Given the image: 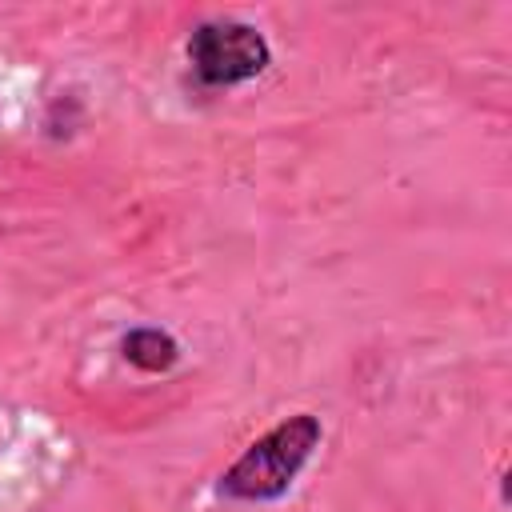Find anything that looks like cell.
Segmentation results:
<instances>
[{"label": "cell", "instance_id": "obj_3", "mask_svg": "<svg viewBox=\"0 0 512 512\" xmlns=\"http://www.w3.org/2000/svg\"><path fill=\"white\" fill-rule=\"evenodd\" d=\"M120 352L132 368L140 372H172L180 364V344L172 332L164 328H152V324H140V328H128L124 340H120Z\"/></svg>", "mask_w": 512, "mask_h": 512}, {"label": "cell", "instance_id": "obj_2", "mask_svg": "<svg viewBox=\"0 0 512 512\" xmlns=\"http://www.w3.org/2000/svg\"><path fill=\"white\" fill-rule=\"evenodd\" d=\"M188 64L200 84L232 88V84L256 80L272 64V48L256 24L212 16V20H200L188 36Z\"/></svg>", "mask_w": 512, "mask_h": 512}, {"label": "cell", "instance_id": "obj_1", "mask_svg": "<svg viewBox=\"0 0 512 512\" xmlns=\"http://www.w3.org/2000/svg\"><path fill=\"white\" fill-rule=\"evenodd\" d=\"M320 440H324L320 416L296 412V416L272 424L264 436H256L220 472L216 492L224 500H240V504H272V500L288 496V488L296 484V476L304 472V464L312 460Z\"/></svg>", "mask_w": 512, "mask_h": 512}]
</instances>
